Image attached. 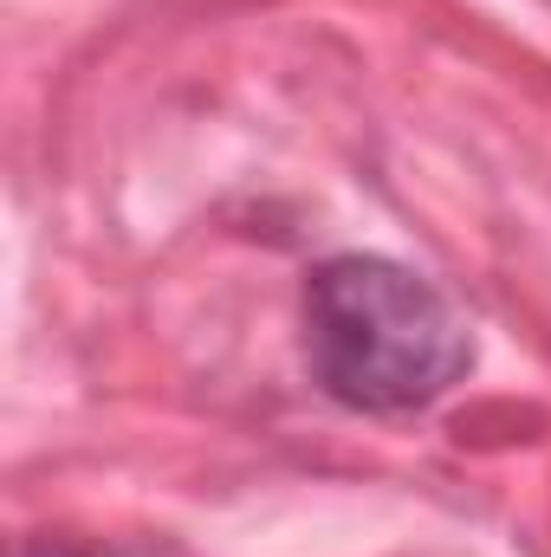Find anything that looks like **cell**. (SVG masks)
I'll return each instance as SVG.
<instances>
[{
	"label": "cell",
	"instance_id": "7a4b0ae2",
	"mask_svg": "<svg viewBox=\"0 0 551 557\" xmlns=\"http://www.w3.org/2000/svg\"><path fill=\"white\" fill-rule=\"evenodd\" d=\"M20 557H85V552H72L59 539H33V545H20Z\"/></svg>",
	"mask_w": 551,
	"mask_h": 557
},
{
	"label": "cell",
	"instance_id": "6da1fadb",
	"mask_svg": "<svg viewBox=\"0 0 551 557\" xmlns=\"http://www.w3.org/2000/svg\"><path fill=\"white\" fill-rule=\"evenodd\" d=\"M305 357L331 403L357 416H403L467 376L474 337L421 273L344 253L305 278Z\"/></svg>",
	"mask_w": 551,
	"mask_h": 557
}]
</instances>
